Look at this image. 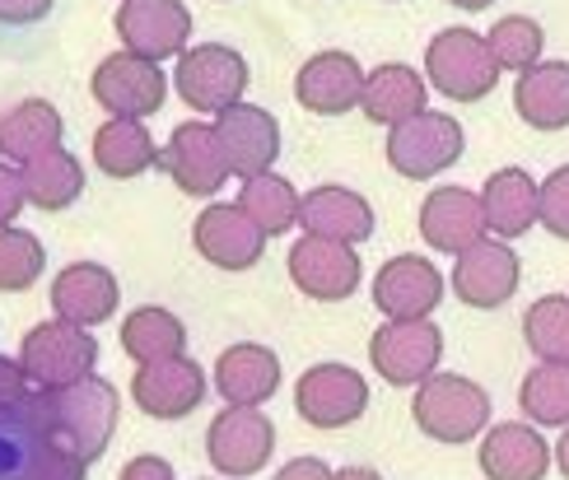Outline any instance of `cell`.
<instances>
[{"label":"cell","instance_id":"obj_1","mask_svg":"<svg viewBox=\"0 0 569 480\" xmlns=\"http://www.w3.org/2000/svg\"><path fill=\"white\" fill-rule=\"evenodd\" d=\"M42 397V411H47V429H52V443L70 458H80L84 467L99 462L112 434H117V388L108 378H80L70 388H52V392H38Z\"/></svg>","mask_w":569,"mask_h":480},{"label":"cell","instance_id":"obj_2","mask_svg":"<svg viewBox=\"0 0 569 480\" xmlns=\"http://www.w3.org/2000/svg\"><path fill=\"white\" fill-rule=\"evenodd\" d=\"M411 420L435 443H471L490 424V392L462 373H435L416 388Z\"/></svg>","mask_w":569,"mask_h":480},{"label":"cell","instance_id":"obj_3","mask_svg":"<svg viewBox=\"0 0 569 480\" xmlns=\"http://www.w3.org/2000/svg\"><path fill=\"white\" fill-rule=\"evenodd\" d=\"M425 80L453 103H481L500 84V61H495L486 33L443 29L425 47Z\"/></svg>","mask_w":569,"mask_h":480},{"label":"cell","instance_id":"obj_4","mask_svg":"<svg viewBox=\"0 0 569 480\" xmlns=\"http://www.w3.org/2000/svg\"><path fill=\"white\" fill-rule=\"evenodd\" d=\"M19 364H23V373H29V382L38 392L70 388V382L93 378V369H99V341H93V331L70 327L61 318L38 322V327L23 331Z\"/></svg>","mask_w":569,"mask_h":480},{"label":"cell","instance_id":"obj_5","mask_svg":"<svg viewBox=\"0 0 569 480\" xmlns=\"http://www.w3.org/2000/svg\"><path fill=\"white\" fill-rule=\"evenodd\" d=\"M173 89L192 112L224 117L229 108H239L248 93V61L224 42L187 47L173 66Z\"/></svg>","mask_w":569,"mask_h":480},{"label":"cell","instance_id":"obj_6","mask_svg":"<svg viewBox=\"0 0 569 480\" xmlns=\"http://www.w3.org/2000/svg\"><path fill=\"white\" fill-rule=\"evenodd\" d=\"M467 150V136L458 127V117L448 112H430L425 108L411 122H401L388 131V163L392 173L411 178V182H430L439 173H448Z\"/></svg>","mask_w":569,"mask_h":480},{"label":"cell","instance_id":"obj_7","mask_svg":"<svg viewBox=\"0 0 569 480\" xmlns=\"http://www.w3.org/2000/svg\"><path fill=\"white\" fill-rule=\"evenodd\" d=\"M276 452V424L262 406H224L206 429V458L224 480L257 476Z\"/></svg>","mask_w":569,"mask_h":480},{"label":"cell","instance_id":"obj_8","mask_svg":"<svg viewBox=\"0 0 569 480\" xmlns=\"http://www.w3.org/2000/svg\"><path fill=\"white\" fill-rule=\"evenodd\" d=\"M439 359H443V331L430 318L383 322L369 336V364L392 388H420L425 378L439 373Z\"/></svg>","mask_w":569,"mask_h":480},{"label":"cell","instance_id":"obj_9","mask_svg":"<svg viewBox=\"0 0 569 480\" xmlns=\"http://www.w3.org/2000/svg\"><path fill=\"white\" fill-rule=\"evenodd\" d=\"M93 99L108 117H131V122H146L163 108L169 99V76L159 70V61H146V57H131V52H112L99 61L93 70Z\"/></svg>","mask_w":569,"mask_h":480},{"label":"cell","instance_id":"obj_10","mask_svg":"<svg viewBox=\"0 0 569 480\" xmlns=\"http://www.w3.org/2000/svg\"><path fill=\"white\" fill-rule=\"evenodd\" d=\"M122 52L146 57V61H169L187 52L192 38V10L182 0H122L112 19Z\"/></svg>","mask_w":569,"mask_h":480},{"label":"cell","instance_id":"obj_11","mask_svg":"<svg viewBox=\"0 0 569 480\" xmlns=\"http://www.w3.org/2000/svg\"><path fill=\"white\" fill-rule=\"evenodd\" d=\"M295 411L313 429H346L369 411V382L350 364H313L295 382Z\"/></svg>","mask_w":569,"mask_h":480},{"label":"cell","instance_id":"obj_12","mask_svg":"<svg viewBox=\"0 0 569 480\" xmlns=\"http://www.w3.org/2000/svg\"><path fill=\"white\" fill-rule=\"evenodd\" d=\"M290 280L295 290L318 299V303H341L360 290L365 280V261L350 243H331V238L303 233L290 248Z\"/></svg>","mask_w":569,"mask_h":480},{"label":"cell","instance_id":"obj_13","mask_svg":"<svg viewBox=\"0 0 569 480\" xmlns=\"http://www.w3.org/2000/svg\"><path fill=\"white\" fill-rule=\"evenodd\" d=\"M159 163H163V173L178 182V191H187V197H216V191L233 178L216 122H182V127H173Z\"/></svg>","mask_w":569,"mask_h":480},{"label":"cell","instance_id":"obj_14","mask_svg":"<svg viewBox=\"0 0 569 480\" xmlns=\"http://www.w3.org/2000/svg\"><path fill=\"white\" fill-rule=\"evenodd\" d=\"M373 303L388 322H425L443 303V276L430 257L401 252L373 276Z\"/></svg>","mask_w":569,"mask_h":480},{"label":"cell","instance_id":"obj_15","mask_svg":"<svg viewBox=\"0 0 569 480\" xmlns=\"http://www.w3.org/2000/svg\"><path fill=\"white\" fill-rule=\"evenodd\" d=\"M518 280H523V267H518V252L505 243V238H481L477 248H467L453 261V294L467 308H505L518 294Z\"/></svg>","mask_w":569,"mask_h":480},{"label":"cell","instance_id":"obj_16","mask_svg":"<svg viewBox=\"0 0 569 480\" xmlns=\"http://www.w3.org/2000/svg\"><path fill=\"white\" fill-rule=\"evenodd\" d=\"M206 369L197 359H159V364H140L131 378V397L150 420H182L206 401Z\"/></svg>","mask_w":569,"mask_h":480},{"label":"cell","instance_id":"obj_17","mask_svg":"<svg viewBox=\"0 0 569 480\" xmlns=\"http://www.w3.org/2000/svg\"><path fill=\"white\" fill-rule=\"evenodd\" d=\"M192 243L197 252L220 271H252L267 252V233L248 220V210L233 201V206H206L192 224Z\"/></svg>","mask_w":569,"mask_h":480},{"label":"cell","instance_id":"obj_18","mask_svg":"<svg viewBox=\"0 0 569 480\" xmlns=\"http://www.w3.org/2000/svg\"><path fill=\"white\" fill-rule=\"evenodd\" d=\"M490 233L486 224V206L477 191L467 187H435L420 201V238L443 257H462L467 248H477Z\"/></svg>","mask_w":569,"mask_h":480},{"label":"cell","instance_id":"obj_19","mask_svg":"<svg viewBox=\"0 0 569 480\" xmlns=\"http://www.w3.org/2000/svg\"><path fill=\"white\" fill-rule=\"evenodd\" d=\"M365 76L369 70H360V61H355L350 52H318V57H308L299 66L295 99H299V108L318 112V117H341L350 108H360Z\"/></svg>","mask_w":569,"mask_h":480},{"label":"cell","instance_id":"obj_20","mask_svg":"<svg viewBox=\"0 0 569 480\" xmlns=\"http://www.w3.org/2000/svg\"><path fill=\"white\" fill-rule=\"evenodd\" d=\"M216 131L229 159V173L243 182L271 173V163L280 159V122L267 108H252V103L229 108L224 117H216Z\"/></svg>","mask_w":569,"mask_h":480},{"label":"cell","instance_id":"obj_21","mask_svg":"<svg viewBox=\"0 0 569 480\" xmlns=\"http://www.w3.org/2000/svg\"><path fill=\"white\" fill-rule=\"evenodd\" d=\"M551 458L556 452L532 420H505L486 429L481 452H477L486 480H547Z\"/></svg>","mask_w":569,"mask_h":480},{"label":"cell","instance_id":"obj_22","mask_svg":"<svg viewBox=\"0 0 569 480\" xmlns=\"http://www.w3.org/2000/svg\"><path fill=\"white\" fill-rule=\"evenodd\" d=\"M52 313L70 327H99L117 313V299H122V290H117V276L108 267H99V261H76V267H66L57 280H52Z\"/></svg>","mask_w":569,"mask_h":480},{"label":"cell","instance_id":"obj_23","mask_svg":"<svg viewBox=\"0 0 569 480\" xmlns=\"http://www.w3.org/2000/svg\"><path fill=\"white\" fill-rule=\"evenodd\" d=\"M430 103V80L420 76L416 66L407 61H388V66H373L365 76V99H360V112L369 117L373 127H401L411 117L425 112Z\"/></svg>","mask_w":569,"mask_h":480},{"label":"cell","instance_id":"obj_24","mask_svg":"<svg viewBox=\"0 0 569 480\" xmlns=\"http://www.w3.org/2000/svg\"><path fill=\"white\" fill-rule=\"evenodd\" d=\"M299 229L355 248L373 233V206L350 187H313L299 201Z\"/></svg>","mask_w":569,"mask_h":480},{"label":"cell","instance_id":"obj_25","mask_svg":"<svg viewBox=\"0 0 569 480\" xmlns=\"http://www.w3.org/2000/svg\"><path fill=\"white\" fill-rule=\"evenodd\" d=\"M52 448L57 443L38 392L19 406H0V480H23Z\"/></svg>","mask_w":569,"mask_h":480},{"label":"cell","instance_id":"obj_26","mask_svg":"<svg viewBox=\"0 0 569 480\" xmlns=\"http://www.w3.org/2000/svg\"><path fill=\"white\" fill-rule=\"evenodd\" d=\"M276 388H280V359L267 346L239 341L216 359V392L229 406H267Z\"/></svg>","mask_w":569,"mask_h":480},{"label":"cell","instance_id":"obj_27","mask_svg":"<svg viewBox=\"0 0 569 480\" xmlns=\"http://www.w3.org/2000/svg\"><path fill=\"white\" fill-rule=\"evenodd\" d=\"M481 206H486V224L495 238H523L541 220V182L523 168H500L490 173L481 187Z\"/></svg>","mask_w":569,"mask_h":480},{"label":"cell","instance_id":"obj_28","mask_svg":"<svg viewBox=\"0 0 569 480\" xmlns=\"http://www.w3.org/2000/svg\"><path fill=\"white\" fill-rule=\"evenodd\" d=\"M61 140H66V122L47 99H23L0 117V154H6V163L23 168L33 159H47L61 150Z\"/></svg>","mask_w":569,"mask_h":480},{"label":"cell","instance_id":"obj_29","mask_svg":"<svg viewBox=\"0 0 569 480\" xmlns=\"http://www.w3.org/2000/svg\"><path fill=\"white\" fill-rule=\"evenodd\" d=\"M513 108L532 131L569 127V61H537L513 84Z\"/></svg>","mask_w":569,"mask_h":480},{"label":"cell","instance_id":"obj_30","mask_svg":"<svg viewBox=\"0 0 569 480\" xmlns=\"http://www.w3.org/2000/svg\"><path fill=\"white\" fill-rule=\"evenodd\" d=\"M159 146L154 136L146 131V122H131V117H108V122L93 131V163H99L103 178L131 182L140 173H150L159 163Z\"/></svg>","mask_w":569,"mask_h":480},{"label":"cell","instance_id":"obj_31","mask_svg":"<svg viewBox=\"0 0 569 480\" xmlns=\"http://www.w3.org/2000/svg\"><path fill=\"white\" fill-rule=\"evenodd\" d=\"M122 350L136 364H159V359H178L187 350V327L169 313V308H136L122 322Z\"/></svg>","mask_w":569,"mask_h":480},{"label":"cell","instance_id":"obj_32","mask_svg":"<svg viewBox=\"0 0 569 480\" xmlns=\"http://www.w3.org/2000/svg\"><path fill=\"white\" fill-rule=\"evenodd\" d=\"M19 173H23V197H29V206H38V210H66V206H76L80 191H84V168L66 150L23 163Z\"/></svg>","mask_w":569,"mask_h":480},{"label":"cell","instance_id":"obj_33","mask_svg":"<svg viewBox=\"0 0 569 480\" xmlns=\"http://www.w3.org/2000/svg\"><path fill=\"white\" fill-rule=\"evenodd\" d=\"M299 191L290 178L280 173H262V178H248L243 191H239V206L248 210V220L262 229L267 238H280L284 229L299 224Z\"/></svg>","mask_w":569,"mask_h":480},{"label":"cell","instance_id":"obj_34","mask_svg":"<svg viewBox=\"0 0 569 480\" xmlns=\"http://www.w3.org/2000/svg\"><path fill=\"white\" fill-rule=\"evenodd\" d=\"M518 406L532 424L569 429V364H537L518 382Z\"/></svg>","mask_w":569,"mask_h":480},{"label":"cell","instance_id":"obj_35","mask_svg":"<svg viewBox=\"0 0 569 480\" xmlns=\"http://www.w3.org/2000/svg\"><path fill=\"white\" fill-rule=\"evenodd\" d=\"M523 341L541 364H569V294H547L528 308Z\"/></svg>","mask_w":569,"mask_h":480},{"label":"cell","instance_id":"obj_36","mask_svg":"<svg viewBox=\"0 0 569 480\" xmlns=\"http://www.w3.org/2000/svg\"><path fill=\"white\" fill-rule=\"evenodd\" d=\"M486 42H490L495 61H500V70H518V76H523V70H532V66L541 61L547 33H541V23L528 19V14H505V19L486 33Z\"/></svg>","mask_w":569,"mask_h":480},{"label":"cell","instance_id":"obj_37","mask_svg":"<svg viewBox=\"0 0 569 480\" xmlns=\"http://www.w3.org/2000/svg\"><path fill=\"white\" fill-rule=\"evenodd\" d=\"M47 252L29 229H0V294H19L38 284Z\"/></svg>","mask_w":569,"mask_h":480},{"label":"cell","instance_id":"obj_38","mask_svg":"<svg viewBox=\"0 0 569 480\" xmlns=\"http://www.w3.org/2000/svg\"><path fill=\"white\" fill-rule=\"evenodd\" d=\"M537 224L569 243V163L541 182V220Z\"/></svg>","mask_w":569,"mask_h":480},{"label":"cell","instance_id":"obj_39","mask_svg":"<svg viewBox=\"0 0 569 480\" xmlns=\"http://www.w3.org/2000/svg\"><path fill=\"white\" fill-rule=\"evenodd\" d=\"M23 206H29V197H23V173H14L10 163H0V229H14Z\"/></svg>","mask_w":569,"mask_h":480},{"label":"cell","instance_id":"obj_40","mask_svg":"<svg viewBox=\"0 0 569 480\" xmlns=\"http://www.w3.org/2000/svg\"><path fill=\"white\" fill-rule=\"evenodd\" d=\"M23 480H84V462L70 458V452H61V448H52Z\"/></svg>","mask_w":569,"mask_h":480},{"label":"cell","instance_id":"obj_41","mask_svg":"<svg viewBox=\"0 0 569 480\" xmlns=\"http://www.w3.org/2000/svg\"><path fill=\"white\" fill-rule=\"evenodd\" d=\"M29 373H23L19 359H6L0 354V406H19V401H29Z\"/></svg>","mask_w":569,"mask_h":480},{"label":"cell","instance_id":"obj_42","mask_svg":"<svg viewBox=\"0 0 569 480\" xmlns=\"http://www.w3.org/2000/svg\"><path fill=\"white\" fill-rule=\"evenodd\" d=\"M52 14V0H0V23H38Z\"/></svg>","mask_w":569,"mask_h":480},{"label":"cell","instance_id":"obj_43","mask_svg":"<svg viewBox=\"0 0 569 480\" xmlns=\"http://www.w3.org/2000/svg\"><path fill=\"white\" fill-rule=\"evenodd\" d=\"M117 480H178V476H173V467L163 462V458H154V452H146V458H131Z\"/></svg>","mask_w":569,"mask_h":480},{"label":"cell","instance_id":"obj_44","mask_svg":"<svg viewBox=\"0 0 569 480\" xmlns=\"http://www.w3.org/2000/svg\"><path fill=\"white\" fill-rule=\"evenodd\" d=\"M276 480H337V471H331L322 458H295L276 471Z\"/></svg>","mask_w":569,"mask_h":480},{"label":"cell","instance_id":"obj_45","mask_svg":"<svg viewBox=\"0 0 569 480\" xmlns=\"http://www.w3.org/2000/svg\"><path fill=\"white\" fill-rule=\"evenodd\" d=\"M556 467H560V476L569 480V429H565V434L556 439Z\"/></svg>","mask_w":569,"mask_h":480},{"label":"cell","instance_id":"obj_46","mask_svg":"<svg viewBox=\"0 0 569 480\" xmlns=\"http://www.w3.org/2000/svg\"><path fill=\"white\" fill-rule=\"evenodd\" d=\"M337 480H383V476H378L373 467H341Z\"/></svg>","mask_w":569,"mask_h":480},{"label":"cell","instance_id":"obj_47","mask_svg":"<svg viewBox=\"0 0 569 480\" xmlns=\"http://www.w3.org/2000/svg\"><path fill=\"white\" fill-rule=\"evenodd\" d=\"M448 6H458V10H490L495 0H448Z\"/></svg>","mask_w":569,"mask_h":480}]
</instances>
